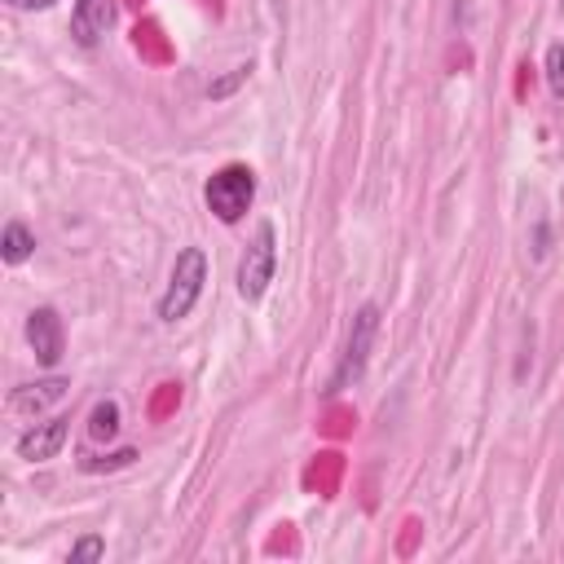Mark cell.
<instances>
[{
  "mask_svg": "<svg viewBox=\"0 0 564 564\" xmlns=\"http://www.w3.org/2000/svg\"><path fill=\"white\" fill-rule=\"evenodd\" d=\"M203 198H207V207H212L216 220L234 225V220L247 216V207H251V198H256V172H251L247 163H225V167L212 172V181L203 185Z\"/></svg>",
  "mask_w": 564,
  "mask_h": 564,
  "instance_id": "1",
  "label": "cell"
},
{
  "mask_svg": "<svg viewBox=\"0 0 564 564\" xmlns=\"http://www.w3.org/2000/svg\"><path fill=\"white\" fill-rule=\"evenodd\" d=\"M203 282H207V256H203L198 247H185V251L176 256V264H172L167 291H163V300H159V317H163V322H181V317L198 304Z\"/></svg>",
  "mask_w": 564,
  "mask_h": 564,
  "instance_id": "2",
  "label": "cell"
},
{
  "mask_svg": "<svg viewBox=\"0 0 564 564\" xmlns=\"http://www.w3.org/2000/svg\"><path fill=\"white\" fill-rule=\"evenodd\" d=\"M273 269H278V234H273L269 220H260L251 242H247V251H242V260H238V295L247 304H256L273 282Z\"/></svg>",
  "mask_w": 564,
  "mask_h": 564,
  "instance_id": "3",
  "label": "cell"
},
{
  "mask_svg": "<svg viewBox=\"0 0 564 564\" xmlns=\"http://www.w3.org/2000/svg\"><path fill=\"white\" fill-rule=\"evenodd\" d=\"M375 335H379V308H375V304H361V308L352 313L344 357H339V366H335V375H330V392H344V388H352V383L366 375V361H370Z\"/></svg>",
  "mask_w": 564,
  "mask_h": 564,
  "instance_id": "4",
  "label": "cell"
},
{
  "mask_svg": "<svg viewBox=\"0 0 564 564\" xmlns=\"http://www.w3.org/2000/svg\"><path fill=\"white\" fill-rule=\"evenodd\" d=\"M26 339H31V348H35V361L40 366H57L62 361V344H66V335H62V317L44 304V308H31V317H26Z\"/></svg>",
  "mask_w": 564,
  "mask_h": 564,
  "instance_id": "5",
  "label": "cell"
},
{
  "mask_svg": "<svg viewBox=\"0 0 564 564\" xmlns=\"http://www.w3.org/2000/svg\"><path fill=\"white\" fill-rule=\"evenodd\" d=\"M66 436H70V419L35 423V427H26V432L18 436V458H26V463H48V458H57V449L66 445Z\"/></svg>",
  "mask_w": 564,
  "mask_h": 564,
  "instance_id": "6",
  "label": "cell"
},
{
  "mask_svg": "<svg viewBox=\"0 0 564 564\" xmlns=\"http://www.w3.org/2000/svg\"><path fill=\"white\" fill-rule=\"evenodd\" d=\"M110 26V4L106 0H75V13H70V31H75V40L88 48V44H97V35Z\"/></svg>",
  "mask_w": 564,
  "mask_h": 564,
  "instance_id": "7",
  "label": "cell"
},
{
  "mask_svg": "<svg viewBox=\"0 0 564 564\" xmlns=\"http://www.w3.org/2000/svg\"><path fill=\"white\" fill-rule=\"evenodd\" d=\"M66 388H70V383L53 375V379H40V383H26V388H18L9 405H13V410H22V414H40L44 405L62 401V397H66Z\"/></svg>",
  "mask_w": 564,
  "mask_h": 564,
  "instance_id": "8",
  "label": "cell"
},
{
  "mask_svg": "<svg viewBox=\"0 0 564 564\" xmlns=\"http://www.w3.org/2000/svg\"><path fill=\"white\" fill-rule=\"evenodd\" d=\"M31 251H35V234H31L22 220H9L4 234H0V256H4V264H22Z\"/></svg>",
  "mask_w": 564,
  "mask_h": 564,
  "instance_id": "9",
  "label": "cell"
},
{
  "mask_svg": "<svg viewBox=\"0 0 564 564\" xmlns=\"http://www.w3.org/2000/svg\"><path fill=\"white\" fill-rule=\"evenodd\" d=\"M119 432V405L115 401H97L93 414H88V436L93 441H110Z\"/></svg>",
  "mask_w": 564,
  "mask_h": 564,
  "instance_id": "10",
  "label": "cell"
},
{
  "mask_svg": "<svg viewBox=\"0 0 564 564\" xmlns=\"http://www.w3.org/2000/svg\"><path fill=\"white\" fill-rule=\"evenodd\" d=\"M546 84H551L555 97H564V44L546 48Z\"/></svg>",
  "mask_w": 564,
  "mask_h": 564,
  "instance_id": "11",
  "label": "cell"
},
{
  "mask_svg": "<svg viewBox=\"0 0 564 564\" xmlns=\"http://www.w3.org/2000/svg\"><path fill=\"white\" fill-rule=\"evenodd\" d=\"M106 555V542L101 538H79L70 546V564H84V560H101Z\"/></svg>",
  "mask_w": 564,
  "mask_h": 564,
  "instance_id": "12",
  "label": "cell"
},
{
  "mask_svg": "<svg viewBox=\"0 0 564 564\" xmlns=\"http://www.w3.org/2000/svg\"><path fill=\"white\" fill-rule=\"evenodd\" d=\"M13 9H48V4H57V0H9Z\"/></svg>",
  "mask_w": 564,
  "mask_h": 564,
  "instance_id": "13",
  "label": "cell"
}]
</instances>
